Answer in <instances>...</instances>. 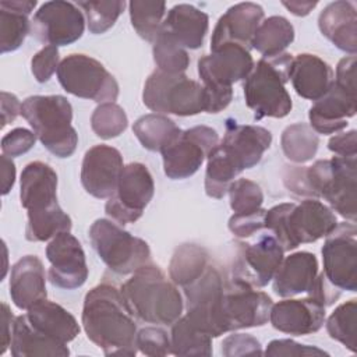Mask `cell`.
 Segmentation results:
<instances>
[{"label":"cell","instance_id":"obj_45","mask_svg":"<svg viewBox=\"0 0 357 357\" xmlns=\"http://www.w3.org/2000/svg\"><path fill=\"white\" fill-rule=\"evenodd\" d=\"M137 349L149 357H160L172 354L170 336L166 331L158 326H145L137 332Z\"/></svg>","mask_w":357,"mask_h":357},{"label":"cell","instance_id":"obj_21","mask_svg":"<svg viewBox=\"0 0 357 357\" xmlns=\"http://www.w3.org/2000/svg\"><path fill=\"white\" fill-rule=\"evenodd\" d=\"M271 144L272 134L269 130L261 126L237 124L230 119L226 123L223 139L219 142L240 172L257 166Z\"/></svg>","mask_w":357,"mask_h":357},{"label":"cell","instance_id":"obj_29","mask_svg":"<svg viewBox=\"0 0 357 357\" xmlns=\"http://www.w3.org/2000/svg\"><path fill=\"white\" fill-rule=\"evenodd\" d=\"M209 17L191 4H176L163 20L160 31L170 35L184 49H199L208 33Z\"/></svg>","mask_w":357,"mask_h":357},{"label":"cell","instance_id":"obj_37","mask_svg":"<svg viewBox=\"0 0 357 357\" xmlns=\"http://www.w3.org/2000/svg\"><path fill=\"white\" fill-rule=\"evenodd\" d=\"M280 145L289 160L294 163H305L317 155L319 137L310 124L294 123L283 130Z\"/></svg>","mask_w":357,"mask_h":357},{"label":"cell","instance_id":"obj_53","mask_svg":"<svg viewBox=\"0 0 357 357\" xmlns=\"http://www.w3.org/2000/svg\"><path fill=\"white\" fill-rule=\"evenodd\" d=\"M357 132L350 130L347 132H340L333 135L328 141V148L336 156H356L357 153Z\"/></svg>","mask_w":357,"mask_h":357},{"label":"cell","instance_id":"obj_17","mask_svg":"<svg viewBox=\"0 0 357 357\" xmlns=\"http://www.w3.org/2000/svg\"><path fill=\"white\" fill-rule=\"evenodd\" d=\"M272 298L248 284L231 280L225 283L222 314L226 332L262 326L269 321Z\"/></svg>","mask_w":357,"mask_h":357},{"label":"cell","instance_id":"obj_25","mask_svg":"<svg viewBox=\"0 0 357 357\" xmlns=\"http://www.w3.org/2000/svg\"><path fill=\"white\" fill-rule=\"evenodd\" d=\"M321 33L337 49L354 56L357 52V10L353 1L329 3L318 17Z\"/></svg>","mask_w":357,"mask_h":357},{"label":"cell","instance_id":"obj_5","mask_svg":"<svg viewBox=\"0 0 357 357\" xmlns=\"http://www.w3.org/2000/svg\"><path fill=\"white\" fill-rule=\"evenodd\" d=\"M293 56L280 53L261 57L244 79L243 91L247 106L254 112V119L286 117L293 107L290 93L284 88L289 82Z\"/></svg>","mask_w":357,"mask_h":357},{"label":"cell","instance_id":"obj_56","mask_svg":"<svg viewBox=\"0 0 357 357\" xmlns=\"http://www.w3.org/2000/svg\"><path fill=\"white\" fill-rule=\"evenodd\" d=\"M14 315L7 303H1V335H0V354H4L11 343Z\"/></svg>","mask_w":357,"mask_h":357},{"label":"cell","instance_id":"obj_26","mask_svg":"<svg viewBox=\"0 0 357 357\" xmlns=\"http://www.w3.org/2000/svg\"><path fill=\"white\" fill-rule=\"evenodd\" d=\"M8 287L11 300L20 310H28L46 298V273L42 261L36 255L20 258L11 266Z\"/></svg>","mask_w":357,"mask_h":357},{"label":"cell","instance_id":"obj_23","mask_svg":"<svg viewBox=\"0 0 357 357\" xmlns=\"http://www.w3.org/2000/svg\"><path fill=\"white\" fill-rule=\"evenodd\" d=\"M325 307L312 297H289L272 304L269 321L279 332L303 336L318 332L325 324Z\"/></svg>","mask_w":357,"mask_h":357},{"label":"cell","instance_id":"obj_2","mask_svg":"<svg viewBox=\"0 0 357 357\" xmlns=\"http://www.w3.org/2000/svg\"><path fill=\"white\" fill-rule=\"evenodd\" d=\"M20 201L28 213V241H47L71 230V218L57 202V174L47 163L35 160L22 169Z\"/></svg>","mask_w":357,"mask_h":357},{"label":"cell","instance_id":"obj_18","mask_svg":"<svg viewBox=\"0 0 357 357\" xmlns=\"http://www.w3.org/2000/svg\"><path fill=\"white\" fill-rule=\"evenodd\" d=\"M46 258L50 262L47 278L53 286L74 290L86 282L89 271L85 252L78 238L70 231L52 238L46 247Z\"/></svg>","mask_w":357,"mask_h":357},{"label":"cell","instance_id":"obj_6","mask_svg":"<svg viewBox=\"0 0 357 357\" xmlns=\"http://www.w3.org/2000/svg\"><path fill=\"white\" fill-rule=\"evenodd\" d=\"M21 116L50 153L57 158H68L75 152L78 134L71 126L73 106L66 96H29L22 102Z\"/></svg>","mask_w":357,"mask_h":357},{"label":"cell","instance_id":"obj_10","mask_svg":"<svg viewBox=\"0 0 357 357\" xmlns=\"http://www.w3.org/2000/svg\"><path fill=\"white\" fill-rule=\"evenodd\" d=\"M57 79L66 92L98 103L114 102L120 92L116 78L105 66L82 53L68 54L60 61Z\"/></svg>","mask_w":357,"mask_h":357},{"label":"cell","instance_id":"obj_22","mask_svg":"<svg viewBox=\"0 0 357 357\" xmlns=\"http://www.w3.org/2000/svg\"><path fill=\"white\" fill-rule=\"evenodd\" d=\"M264 21V8L251 1L231 6L218 21L211 39V52L225 46L237 45L251 49L252 38Z\"/></svg>","mask_w":357,"mask_h":357},{"label":"cell","instance_id":"obj_54","mask_svg":"<svg viewBox=\"0 0 357 357\" xmlns=\"http://www.w3.org/2000/svg\"><path fill=\"white\" fill-rule=\"evenodd\" d=\"M356 56H346L339 60L336 66V77L333 78L337 85L351 92H356Z\"/></svg>","mask_w":357,"mask_h":357},{"label":"cell","instance_id":"obj_52","mask_svg":"<svg viewBox=\"0 0 357 357\" xmlns=\"http://www.w3.org/2000/svg\"><path fill=\"white\" fill-rule=\"evenodd\" d=\"M310 297H312L314 300H317L319 304H322L324 307L332 305L339 297H340V290L337 287H335L326 278L324 273L317 275L314 283L311 284L310 290L307 291Z\"/></svg>","mask_w":357,"mask_h":357},{"label":"cell","instance_id":"obj_1","mask_svg":"<svg viewBox=\"0 0 357 357\" xmlns=\"http://www.w3.org/2000/svg\"><path fill=\"white\" fill-rule=\"evenodd\" d=\"M81 322L86 337L106 356L137 354L135 315L116 286L100 283L85 294Z\"/></svg>","mask_w":357,"mask_h":357},{"label":"cell","instance_id":"obj_42","mask_svg":"<svg viewBox=\"0 0 357 357\" xmlns=\"http://www.w3.org/2000/svg\"><path fill=\"white\" fill-rule=\"evenodd\" d=\"M152 53L153 61L160 71L177 74L184 73L190 66V56L187 50L163 31H159L153 40Z\"/></svg>","mask_w":357,"mask_h":357},{"label":"cell","instance_id":"obj_50","mask_svg":"<svg viewBox=\"0 0 357 357\" xmlns=\"http://www.w3.org/2000/svg\"><path fill=\"white\" fill-rule=\"evenodd\" d=\"M222 354L226 357L261 356L264 354L261 343L251 335L233 333L222 342Z\"/></svg>","mask_w":357,"mask_h":357},{"label":"cell","instance_id":"obj_49","mask_svg":"<svg viewBox=\"0 0 357 357\" xmlns=\"http://www.w3.org/2000/svg\"><path fill=\"white\" fill-rule=\"evenodd\" d=\"M265 356L271 357H301V356H329L326 351L308 344H300L291 339H275L268 343Z\"/></svg>","mask_w":357,"mask_h":357},{"label":"cell","instance_id":"obj_47","mask_svg":"<svg viewBox=\"0 0 357 357\" xmlns=\"http://www.w3.org/2000/svg\"><path fill=\"white\" fill-rule=\"evenodd\" d=\"M266 209L259 208L250 213H233L229 219V230L238 238H245L265 227Z\"/></svg>","mask_w":357,"mask_h":357},{"label":"cell","instance_id":"obj_12","mask_svg":"<svg viewBox=\"0 0 357 357\" xmlns=\"http://www.w3.org/2000/svg\"><path fill=\"white\" fill-rule=\"evenodd\" d=\"M219 144L216 130L208 126H195L181 130L162 151L165 174L172 180L188 178L198 172L211 151Z\"/></svg>","mask_w":357,"mask_h":357},{"label":"cell","instance_id":"obj_43","mask_svg":"<svg viewBox=\"0 0 357 357\" xmlns=\"http://www.w3.org/2000/svg\"><path fill=\"white\" fill-rule=\"evenodd\" d=\"M128 119L121 106L114 102L100 103L91 116L92 131L102 139L116 138L126 131Z\"/></svg>","mask_w":357,"mask_h":357},{"label":"cell","instance_id":"obj_39","mask_svg":"<svg viewBox=\"0 0 357 357\" xmlns=\"http://www.w3.org/2000/svg\"><path fill=\"white\" fill-rule=\"evenodd\" d=\"M130 20L135 32L145 40L153 42L162 28L166 13L165 1L132 0L128 3Z\"/></svg>","mask_w":357,"mask_h":357},{"label":"cell","instance_id":"obj_3","mask_svg":"<svg viewBox=\"0 0 357 357\" xmlns=\"http://www.w3.org/2000/svg\"><path fill=\"white\" fill-rule=\"evenodd\" d=\"M120 290L135 318L144 322L173 325L183 314L184 301L177 284L151 262L137 269Z\"/></svg>","mask_w":357,"mask_h":357},{"label":"cell","instance_id":"obj_16","mask_svg":"<svg viewBox=\"0 0 357 357\" xmlns=\"http://www.w3.org/2000/svg\"><path fill=\"white\" fill-rule=\"evenodd\" d=\"M357 230L356 223H337L322 245L325 278L339 290H357Z\"/></svg>","mask_w":357,"mask_h":357},{"label":"cell","instance_id":"obj_36","mask_svg":"<svg viewBox=\"0 0 357 357\" xmlns=\"http://www.w3.org/2000/svg\"><path fill=\"white\" fill-rule=\"evenodd\" d=\"M205 172V192L208 197L220 199L229 190V185L241 173L227 153L218 144L208 155Z\"/></svg>","mask_w":357,"mask_h":357},{"label":"cell","instance_id":"obj_15","mask_svg":"<svg viewBox=\"0 0 357 357\" xmlns=\"http://www.w3.org/2000/svg\"><path fill=\"white\" fill-rule=\"evenodd\" d=\"M85 31L79 7L70 1L43 3L31 21V35L47 46H67L77 42Z\"/></svg>","mask_w":357,"mask_h":357},{"label":"cell","instance_id":"obj_40","mask_svg":"<svg viewBox=\"0 0 357 357\" xmlns=\"http://www.w3.org/2000/svg\"><path fill=\"white\" fill-rule=\"evenodd\" d=\"M356 326H357V303L349 300L335 308L326 319L328 335L356 353Z\"/></svg>","mask_w":357,"mask_h":357},{"label":"cell","instance_id":"obj_19","mask_svg":"<svg viewBox=\"0 0 357 357\" xmlns=\"http://www.w3.org/2000/svg\"><path fill=\"white\" fill-rule=\"evenodd\" d=\"M254 68L248 49L237 45H225L198 60V75L205 86H231L245 79Z\"/></svg>","mask_w":357,"mask_h":357},{"label":"cell","instance_id":"obj_11","mask_svg":"<svg viewBox=\"0 0 357 357\" xmlns=\"http://www.w3.org/2000/svg\"><path fill=\"white\" fill-rule=\"evenodd\" d=\"M225 283L220 271L209 264L197 280L183 287L187 319L211 337L227 333L222 314Z\"/></svg>","mask_w":357,"mask_h":357},{"label":"cell","instance_id":"obj_32","mask_svg":"<svg viewBox=\"0 0 357 357\" xmlns=\"http://www.w3.org/2000/svg\"><path fill=\"white\" fill-rule=\"evenodd\" d=\"M36 7L35 0L0 1V47L1 53L17 50L31 33L28 15Z\"/></svg>","mask_w":357,"mask_h":357},{"label":"cell","instance_id":"obj_20","mask_svg":"<svg viewBox=\"0 0 357 357\" xmlns=\"http://www.w3.org/2000/svg\"><path fill=\"white\" fill-rule=\"evenodd\" d=\"M123 167V156L119 149L105 144L95 145L84 155L81 184L95 198H110L116 191Z\"/></svg>","mask_w":357,"mask_h":357},{"label":"cell","instance_id":"obj_31","mask_svg":"<svg viewBox=\"0 0 357 357\" xmlns=\"http://www.w3.org/2000/svg\"><path fill=\"white\" fill-rule=\"evenodd\" d=\"M10 351L13 357H66L70 354V350L66 343L57 342L39 332L28 321L26 314L18 315L14 319Z\"/></svg>","mask_w":357,"mask_h":357},{"label":"cell","instance_id":"obj_48","mask_svg":"<svg viewBox=\"0 0 357 357\" xmlns=\"http://www.w3.org/2000/svg\"><path fill=\"white\" fill-rule=\"evenodd\" d=\"M35 142H36V135L33 131L26 130L24 127H18L8 131L1 138V151H3V155L8 158H17L31 151Z\"/></svg>","mask_w":357,"mask_h":357},{"label":"cell","instance_id":"obj_30","mask_svg":"<svg viewBox=\"0 0 357 357\" xmlns=\"http://www.w3.org/2000/svg\"><path fill=\"white\" fill-rule=\"evenodd\" d=\"M26 317L39 332L66 344L74 340L81 331L71 312L46 298L31 305L26 310Z\"/></svg>","mask_w":357,"mask_h":357},{"label":"cell","instance_id":"obj_57","mask_svg":"<svg viewBox=\"0 0 357 357\" xmlns=\"http://www.w3.org/2000/svg\"><path fill=\"white\" fill-rule=\"evenodd\" d=\"M1 160V194L7 195L15 183V165L13 158L6 155L0 156Z\"/></svg>","mask_w":357,"mask_h":357},{"label":"cell","instance_id":"obj_24","mask_svg":"<svg viewBox=\"0 0 357 357\" xmlns=\"http://www.w3.org/2000/svg\"><path fill=\"white\" fill-rule=\"evenodd\" d=\"M356 112V92L347 91L333 81L329 91L310 107V126L317 134H335L347 127V119L353 117Z\"/></svg>","mask_w":357,"mask_h":357},{"label":"cell","instance_id":"obj_7","mask_svg":"<svg viewBox=\"0 0 357 357\" xmlns=\"http://www.w3.org/2000/svg\"><path fill=\"white\" fill-rule=\"evenodd\" d=\"M307 181L315 198H324L346 220L357 218V159L356 156H333L319 159L305 169Z\"/></svg>","mask_w":357,"mask_h":357},{"label":"cell","instance_id":"obj_28","mask_svg":"<svg viewBox=\"0 0 357 357\" xmlns=\"http://www.w3.org/2000/svg\"><path fill=\"white\" fill-rule=\"evenodd\" d=\"M318 275V259L312 252L298 251L283 258L273 276V291L289 298L307 293Z\"/></svg>","mask_w":357,"mask_h":357},{"label":"cell","instance_id":"obj_13","mask_svg":"<svg viewBox=\"0 0 357 357\" xmlns=\"http://www.w3.org/2000/svg\"><path fill=\"white\" fill-rule=\"evenodd\" d=\"M155 183L148 167L139 162L123 167L114 194L107 198L105 212L119 225L137 222L151 202Z\"/></svg>","mask_w":357,"mask_h":357},{"label":"cell","instance_id":"obj_58","mask_svg":"<svg viewBox=\"0 0 357 357\" xmlns=\"http://www.w3.org/2000/svg\"><path fill=\"white\" fill-rule=\"evenodd\" d=\"M282 4L294 15L297 17H305L308 15L317 6L318 1H300V0H290V1H282Z\"/></svg>","mask_w":357,"mask_h":357},{"label":"cell","instance_id":"obj_9","mask_svg":"<svg viewBox=\"0 0 357 357\" xmlns=\"http://www.w3.org/2000/svg\"><path fill=\"white\" fill-rule=\"evenodd\" d=\"M89 240L99 258L117 275L134 273L151 262L148 243L132 236L113 220H95L89 227Z\"/></svg>","mask_w":357,"mask_h":357},{"label":"cell","instance_id":"obj_27","mask_svg":"<svg viewBox=\"0 0 357 357\" xmlns=\"http://www.w3.org/2000/svg\"><path fill=\"white\" fill-rule=\"evenodd\" d=\"M333 78L332 67L317 54L300 53L293 57L289 81L298 96L318 100L329 91Z\"/></svg>","mask_w":357,"mask_h":357},{"label":"cell","instance_id":"obj_34","mask_svg":"<svg viewBox=\"0 0 357 357\" xmlns=\"http://www.w3.org/2000/svg\"><path fill=\"white\" fill-rule=\"evenodd\" d=\"M294 40V28L290 21L282 15H272L264 20L251 42V47L271 57L283 53V50Z\"/></svg>","mask_w":357,"mask_h":357},{"label":"cell","instance_id":"obj_44","mask_svg":"<svg viewBox=\"0 0 357 357\" xmlns=\"http://www.w3.org/2000/svg\"><path fill=\"white\" fill-rule=\"evenodd\" d=\"M227 192L234 213H250L262 206L264 192L252 180L237 178L229 185Z\"/></svg>","mask_w":357,"mask_h":357},{"label":"cell","instance_id":"obj_8","mask_svg":"<svg viewBox=\"0 0 357 357\" xmlns=\"http://www.w3.org/2000/svg\"><path fill=\"white\" fill-rule=\"evenodd\" d=\"M144 105L159 114L180 117L195 116L205 112V89L184 73H165L155 70L145 81L142 91Z\"/></svg>","mask_w":357,"mask_h":357},{"label":"cell","instance_id":"obj_4","mask_svg":"<svg viewBox=\"0 0 357 357\" xmlns=\"http://www.w3.org/2000/svg\"><path fill=\"white\" fill-rule=\"evenodd\" d=\"M336 226L333 211L317 198H305L300 204L283 202L265 213V227L272 231L284 252L329 236Z\"/></svg>","mask_w":357,"mask_h":357},{"label":"cell","instance_id":"obj_46","mask_svg":"<svg viewBox=\"0 0 357 357\" xmlns=\"http://www.w3.org/2000/svg\"><path fill=\"white\" fill-rule=\"evenodd\" d=\"M60 66V54L56 46H45L31 60V71L40 84L47 82Z\"/></svg>","mask_w":357,"mask_h":357},{"label":"cell","instance_id":"obj_35","mask_svg":"<svg viewBox=\"0 0 357 357\" xmlns=\"http://www.w3.org/2000/svg\"><path fill=\"white\" fill-rule=\"evenodd\" d=\"M132 132L145 149L160 152L176 135L181 132V128L166 114L149 113L134 121Z\"/></svg>","mask_w":357,"mask_h":357},{"label":"cell","instance_id":"obj_55","mask_svg":"<svg viewBox=\"0 0 357 357\" xmlns=\"http://www.w3.org/2000/svg\"><path fill=\"white\" fill-rule=\"evenodd\" d=\"M22 103L20 99L10 92H1V128L13 123L21 114Z\"/></svg>","mask_w":357,"mask_h":357},{"label":"cell","instance_id":"obj_14","mask_svg":"<svg viewBox=\"0 0 357 357\" xmlns=\"http://www.w3.org/2000/svg\"><path fill=\"white\" fill-rule=\"evenodd\" d=\"M283 254L273 234H261L254 243H240L231 268V280L255 289L266 286L280 266Z\"/></svg>","mask_w":357,"mask_h":357},{"label":"cell","instance_id":"obj_38","mask_svg":"<svg viewBox=\"0 0 357 357\" xmlns=\"http://www.w3.org/2000/svg\"><path fill=\"white\" fill-rule=\"evenodd\" d=\"M170 344L174 356H212V337L195 328L185 315L172 325Z\"/></svg>","mask_w":357,"mask_h":357},{"label":"cell","instance_id":"obj_33","mask_svg":"<svg viewBox=\"0 0 357 357\" xmlns=\"http://www.w3.org/2000/svg\"><path fill=\"white\" fill-rule=\"evenodd\" d=\"M209 266L208 251L192 243L178 245L169 264V278L177 286L185 287L197 280Z\"/></svg>","mask_w":357,"mask_h":357},{"label":"cell","instance_id":"obj_41","mask_svg":"<svg viewBox=\"0 0 357 357\" xmlns=\"http://www.w3.org/2000/svg\"><path fill=\"white\" fill-rule=\"evenodd\" d=\"M77 6L85 13L88 29L93 35H100L109 31L126 7L121 0H89L78 1Z\"/></svg>","mask_w":357,"mask_h":357},{"label":"cell","instance_id":"obj_51","mask_svg":"<svg viewBox=\"0 0 357 357\" xmlns=\"http://www.w3.org/2000/svg\"><path fill=\"white\" fill-rule=\"evenodd\" d=\"M305 169L307 167L303 166H286L283 170V183L286 188L297 197L315 198L307 181Z\"/></svg>","mask_w":357,"mask_h":357}]
</instances>
